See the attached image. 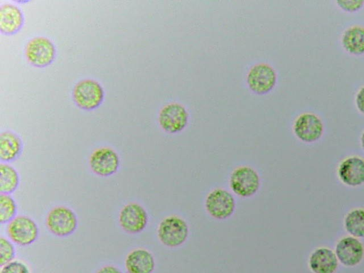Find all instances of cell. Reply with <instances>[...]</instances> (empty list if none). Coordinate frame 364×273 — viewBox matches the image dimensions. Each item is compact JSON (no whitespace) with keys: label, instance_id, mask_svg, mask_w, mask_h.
I'll use <instances>...</instances> for the list:
<instances>
[{"label":"cell","instance_id":"7c38bea8","mask_svg":"<svg viewBox=\"0 0 364 273\" xmlns=\"http://www.w3.org/2000/svg\"><path fill=\"white\" fill-rule=\"evenodd\" d=\"M277 75L267 64L260 63L253 66L247 75V84L252 91L262 95L269 92L275 85Z\"/></svg>","mask_w":364,"mask_h":273},{"label":"cell","instance_id":"9c48e42d","mask_svg":"<svg viewBox=\"0 0 364 273\" xmlns=\"http://www.w3.org/2000/svg\"><path fill=\"white\" fill-rule=\"evenodd\" d=\"M335 254L341 264L352 267L359 264L364 257V245L356 237L348 235L341 237L335 246Z\"/></svg>","mask_w":364,"mask_h":273},{"label":"cell","instance_id":"277c9868","mask_svg":"<svg viewBox=\"0 0 364 273\" xmlns=\"http://www.w3.org/2000/svg\"><path fill=\"white\" fill-rule=\"evenodd\" d=\"M157 232L162 244L169 247H176L186 240L188 236V227L181 218L171 215L161 220Z\"/></svg>","mask_w":364,"mask_h":273},{"label":"cell","instance_id":"5b68a950","mask_svg":"<svg viewBox=\"0 0 364 273\" xmlns=\"http://www.w3.org/2000/svg\"><path fill=\"white\" fill-rule=\"evenodd\" d=\"M7 233L10 240L20 246L33 243L38 237L36 223L26 215H17L8 223Z\"/></svg>","mask_w":364,"mask_h":273},{"label":"cell","instance_id":"7402d4cb","mask_svg":"<svg viewBox=\"0 0 364 273\" xmlns=\"http://www.w3.org/2000/svg\"><path fill=\"white\" fill-rule=\"evenodd\" d=\"M17 205L10 194L0 193V223H9L16 215Z\"/></svg>","mask_w":364,"mask_h":273},{"label":"cell","instance_id":"44dd1931","mask_svg":"<svg viewBox=\"0 0 364 273\" xmlns=\"http://www.w3.org/2000/svg\"><path fill=\"white\" fill-rule=\"evenodd\" d=\"M19 175L17 171L7 163L0 164V193L10 194L18 186Z\"/></svg>","mask_w":364,"mask_h":273},{"label":"cell","instance_id":"d4e9b609","mask_svg":"<svg viewBox=\"0 0 364 273\" xmlns=\"http://www.w3.org/2000/svg\"><path fill=\"white\" fill-rule=\"evenodd\" d=\"M336 4L346 11L354 12L363 7L364 1L360 0H340L337 1Z\"/></svg>","mask_w":364,"mask_h":273},{"label":"cell","instance_id":"30bf717a","mask_svg":"<svg viewBox=\"0 0 364 273\" xmlns=\"http://www.w3.org/2000/svg\"><path fill=\"white\" fill-rule=\"evenodd\" d=\"M119 223L125 232L131 234L139 233L147 225L148 214L140 204L129 203L120 210Z\"/></svg>","mask_w":364,"mask_h":273},{"label":"cell","instance_id":"4fadbf2b","mask_svg":"<svg viewBox=\"0 0 364 273\" xmlns=\"http://www.w3.org/2000/svg\"><path fill=\"white\" fill-rule=\"evenodd\" d=\"M188 112L178 103L165 105L159 114L160 127L166 132L177 133L183 130L188 122Z\"/></svg>","mask_w":364,"mask_h":273},{"label":"cell","instance_id":"4316f807","mask_svg":"<svg viewBox=\"0 0 364 273\" xmlns=\"http://www.w3.org/2000/svg\"><path fill=\"white\" fill-rule=\"evenodd\" d=\"M96 273H122V272L113 265H106L101 267Z\"/></svg>","mask_w":364,"mask_h":273},{"label":"cell","instance_id":"d6986e66","mask_svg":"<svg viewBox=\"0 0 364 273\" xmlns=\"http://www.w3.org/2000/svg\"><path fill=\"white\" fill-rule=\"evenodd\" d=\"M341 42L345 50L353 55L364 53V27L353 26L343 33Z\"/></svg>","mask_w":364,"mask_h":273},{"label":"cell","instance_id":"2e32d148","mask_svg":"<svg viewBox=\"0 0 364 273\" xmlns=\"http://www.w3.org/2000/svg\"><path fill=\"white\" fill-rule=\"evenodd\" d=\"M24 24V15L16 4L6 3L0 7V32L6 36L18 33Z\"/></svg>","mask_w":364,"mask_h":273},{"label":"cell","instance_id":"7a4b0ae2","mask_svg":"<svg viewBox=\"0 0 364 273\" xmlns=\"http://www.w3.org/2000/svg\"><path fill=\"white\" fill-rule=\"evenodd\" d=\"M55 56V46L46 36L33 37L26 45L25 57L28 63L34 67H47L53 63Z\"/></svg>","mask_w":364,"mask_h":273},{"label":"cell","instance_id":"ac0fdd59","mask_svg":"<svg viewBox=\"0 0 364 273\" xmlns=\"http://www.w3.org/2000/svg\"><path fill=\"white\" fill-rule=\"evenodd\" d=\"M23 144L16 133L7 130L0 134V159L2 163L14 161L21 154Z\"/></svg>","mask_w":364,"mask_h":273},{"label":"cell","instance_id":"5bb4252c","mask_svg":"<svg viewBox=\"0 0 364 273\" xmlns=\"http://www.w3.org/2000/svg\"><path fill=\"white\" fill-rule=\"evenodd\" d=\"M337 175L339 180L350 187L364 183V159L358 156L344 159L338 165Z\"/></svg>","mask_w":364,"mask_h":273},{"label":"cell","instance_id":"3957f363","mask_svg":"<svg viewBox=\"0 0 364 273\" xmlns=\"http://www.w3.org/2000/svg\"><path fill=\"white\" fill-rule=\"evenodd\" d=\"M46 224L48 230L54 235L66 237L76 230L77 218L71 208L59 205L54 207L48 212Z\"/></svg>","mask_w":364,"mask_h":273},{"label":"cell","instance_id":"9a60e30c","mask_svg":"<svg viewBox=\"0 0 364 273\" xmlns=\"http://www.w3.org/2000/svg\"><path fill=\"white\" fill-rule=\"evenodd\" d=\"M309 267L313 273H335L338 260L333 250L327 247H319L311 253Z\"/></svg>","mask_w":364,"mask_h":273},{"label":"cell","instance_id":"52a82bcc","mask_svg":"<svg viewBox=\"0 0 364 273\" xmlns=\"http://www.w3.org/2000/svg\"><path fill=\"white\" fill-rule=\"evenodd\" d=\"M120 159L115 150L108 146L95 149L89 159L92 171L100 176H110L119 169Z\"/></svg>","mask_w":364,"mask_h":273},{"label":"cell","instance_id":"ba28073f","mask_svg":"<svg viewBox=\"0 0 364 273\" xmlns=\"http://www.w3.org/2000/svg\"><path fill=\"white\" fill-rule=\"evenodd\" d=\"M205 208L210 216L223 220L229 218L235 208V201L232 195L223 188H216L207 196Z\"/></svg>","mask_w":364,"mask_h":273},{"label":"cell","instance_id":"6da1fadb","mask_svg":"<svg viewBox=\"0 0 364 273\" xmlns=\"http://www.w3.org/2000/svg\"><path fill=\"white\" fill-rule=\"evenodd\" d=\"M72 96L75 104L83 110H94L104 101L105 90L102 85L91 78L78 81L73 89Z\"/></svg>","mask_w":364,"mask_h":273},{"label":"cell","instance_id":"83f0119b","mask_svg":"<svg viewBox=\"0 0 364 273\" xmlns=\"http://www.w3.org/2000/svg\"><path fill=\"white\" fill-rule=\"evenodd\" d=\"M360 144H361L363 149L364 150V131L363 132V133L360 136Z\"/></svg>","mask_w":364,"mask_h":273},{"label":"cell","instance_id":"cb8c5ba5","mask_svg":"<svg viewBox=\"0 0 364 273\" xmlns=\"http://www.w3.org/2000/svg\"><path fill=\"white\" fill-rule=\"evenodd\" d=\"M0 273H30V271L24 263L16 260L2 266Z\"/></svg>","mask_w":364,"mask_h":273},{"label":"cell","instance_id":"603a6c76","mask_svg":"<svg viewBox=\"0 0 364 273\" xmlns=\"http://www.w3.org/2000/svg\"><path fill=\"white\" fill-rule=\"evenodd\" d=\"M15 248L13 243L4 237H0V265L2 267L13 261Z\"/></svg>","mask_w":364,"mask_h":273},{"label":"cell","instance_id":"484cf974","mask_svg":"<svg viewBox=\"0 0 364 273\" xmlns=\"http://www.w3.org/2000/svg\"><path fill=\"white\" fill-rule=\"evenodd\" d=\"M355 105L358 109L364 114V86L357 92L355 97Z\"/></svg>","mask_w":364,"mask_h":273},{"label":"cell","instance_id":"e0dca14e","mask_svg":"<svg viewBox=\"0 0 364 273\" xmlns=\"http://www.w3.org/2000/svg\"><path fill=\"white\" fill-rule=\"evenodd\" d=\"M125 267L128 273H152L155 260L153 255L147 250L134 249L127 255Z\"/></svg>","mask_w":364,"mask_h":273},{"label":"cell","instance_id":"ffe728a7","mask_svg":"<svg viewBox=\"0 0 364 273\" xmlns=\"http://www.w3.org/2000/svg\"><path fill=\"white\" fill-rule=\"evenodd\" d=\"M343 225L350 236L358 239L364 237V208H356L350 210L345 215Z\"/></svg>","mask_w":364,"mask_h":273},{"label":"cell","instance_id":"8fae6325","mask_svg":"<svg viewBox=\"0 0 364 273\" xmlns=\"http://www.w3.org/2000/svg\"><path fill=\"white\" fill-rule=\"evenodd\" d=\"M323 124L321 119L313 113H303L295 120L294 132L301 141L312 143L318 140L323 133Z\"/></svg>","mask_w":364,"mask_h":273},{"label":"cell","instance_id":"8992f818","mask_svg":"<svg viewBox=\"0 0 364 273\" xmlns=\"http://www.w3.org/2000/svg\"><path fill=\"white\" fill-rule=\"evenodd\" d=\"M230 185L235 194L247 198L257 192L260 186V179L255 169L243 166L232 171L230 178Z\"/></svg>","mask_w":364,"mask_h":273}]
</instances>
